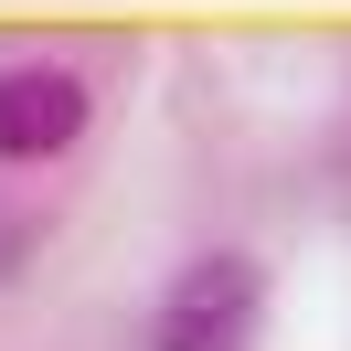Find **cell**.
<instances>
[{
    "instance_id": "6da1fadb",
    "label": "cell",
    "mask_w": 351,
    "mask_h": 351,
    "mask_svg": "<svg viewBox=\"0 0 351 351\" xmlns=\"http://www.w3.org/2000/svg\"><path fill=\"white\" fill-rule=\"evenodd\" d=\"M266 341V266L245 245H202L160 277L138 351H256Z\"/></svg>"
},
{
    "instance_id": "7a4b0ae2",
    "label": "cell",
    "mask_w": 351,
    "mask_h": 351,
    "mask_svg": "<svg viewBox=\"0 0 351 351\" xmlns=\"http://www.w3.org/2000/svg\"><path fill=\"white\" fill-rule=\"evenodd\" d=\"M96 86L53 53H11L0 64V171H53V160L86 138Z\"/></svg>"
},
{
    "instance_id": "3957f363",
    "label": "cell",
    "mask_w": 351,
    "mask_h": 351,
    "mask_svg": "<svg viewBox=\"0 0 351 351\" xmlns=\"http://www.w3.org/2000/svg\"><path fill=\"white\" fill-rule=\"evenodd\" d=\"M32 245H43V223H32L22 202H0V287H11V277L32 266Z\"/></svg>"
}]
</instances>
